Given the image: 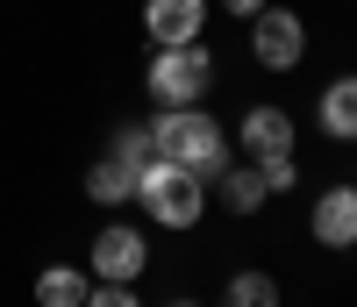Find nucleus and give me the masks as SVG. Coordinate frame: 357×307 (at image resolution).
Segmentation results:
<instances>
[{"mask_svg": "<svg viewBox=\"0 0 357 307\" xmlns=\"http://www.w3.org/2000/svg\"><path fill=\"white\" fill-rule=\"evenodd\" d=\"M151 136H158V158L178 165V172H193L200 186H215L229 172V136L215 129V114H200V107H165L151 121Z\"/></svg>", "mask_w": 357, "mask_h": 307, "instance_id": "nucleus-1", "label": "nucleus"}, {"mask_svg": "<svg viewBox=\"0 0 357 307\" xmlns=\"http://www.w3.org/2000/svg\"><path fill=\"white\" fill-rule=\"evenodd\" d=\"M136 200H143V214H151L158 229H193L200 214H207V186L193 172H178V165H143L136 172Z\"/></svg>", "mask_w": 357, "mask_h": 307, "instance_id": "nucleus-2", "label": "nucleus"}, {"mask_svg": "<svg viewBox=\"0 0 357 307\" xmlns=\"http://www.w3.org/2000/svg\"><path fill=\"white\" fill-rule=\"evenodd\" d=\"M143 79H151L158 107H200L207 86H215V57H207L200 43H158V57H151Z\"/></svg>", "mask_w": 357, "mask_h": 307, "instance_id": "nucleus-3", "label": "nucleus"}, {"mask_svg": "<svg viewBox=\"0 0 357 307\" xmlns=\"http://www.w3.org/2000/svg\"><path fill=\"white\" fill-rule=\"evenodd\" d=\"M250 57L264 72H293L307 57V22L293 8H272V0H264V8L250 15Z\"/></svg>", "mask_w": 357, "mask_h": 307, "instance_id": "nucleus-4", "label": "nucleus"}, {"mask_svg": "<svg viewBox=\"0 0 357 307\" xmlns=\"http://www.w3.org/2000/svg\"><path fill=\"white\" fill-rule=\"evenodd\" d=\"M307 229L321 250H357V186H329L307 207Z\"/></svg>", "mask_w": 357, "mask_h": 307, "instance_id": "nucleus-5", "label": "nucleus"}, {"mask_svg": "<svg viewBox=\"0 0 357 307\" xmlns=\"http://www.w3.org/2000/svg\"><path fill=\"white\" fill-rule=\"evenodd\" d=\"M143 264H151V250H143V236H136L129 222H114V229H100V236H93V271H100V279L129 286Z\"/></svg>", "mask_w": 357, "mask_h": 307, "instance_id": "nucleus-6", "label": "nucleus"}, {"mask_svg": "<svg viewBox=\"0 0 357 307\" xmlns=\"http://www.w3.org/2000/svg\"><path fill=\"white\" fill-rule=\"evenodd\" d=\"M143 29H151L158 43H200L207 0H143Z\"/></svg>", "mask_w": 357, "mask_h": 307, "instance_id": "nucleus-7", "label": "nucleus"}, {"mask_svg": "<svg viewBox=\"0 0 357 307\" xmlns=\"http://www.w3.org/2000/svg\"><path fill=\"white\" fill-rule=\"evenodd\" d=\"M236 136H243L250 165H264V158H286V150H293V114H286V107H250Z\"/></svg>", "mask_w": 357, "mask_h": 307, "instance_id": "nucleus-8", "label": "nucleus"}, {"mask_svg": "<svg viewBox=\"0 0 357 307\" xmlns=\"http://www.w3.org/2000/svg\"><path fill=\"white\" fill-rule=\"evenodd\" d=\"M321 136H336V143H357V79H336L329 93H321Z\"/></svg>", "mask_w": 357, "mask_h": 307, "instance_id": "nucleus-9", "label": "nucleus"}, {"mask_svg": "<svg viewBox=\"0 0 357 307\" xmlns=\"http://www.w3.org/2000/svg\"><path fill=\"white\" fill-rule=\"evenodd\" d=\"M215 193H222L229 214H257L264 200H272V193H264V179H257V165H229V172L215 179Z\"/></svg>", "mask_w": 357, "mask_h": 307, "instance_id": "nucleus-10", "label": "nucleus"}, {"mask_svg": "<svg viewBox=\"0 0 357 307\" xmlns=\"http://www.w3.org/2000/svg\"><path fill=\"white\" fill-rule=\"evenodd\" d=\"M86 193H93L100 207H122V200H136V172L122 158H100L93 172H86Z\"/></svg>", "mask_w": 357, "mask_h": 307, "instance_id": "nucleus-11", "label": "nucleus"}, {"mask_svg": "<svg viewBox=\"0 0 357 307\" xmlns=\"http://www.w3.org/2000/svg\"><path fill=\"white\" fill-rule=\"evenodd\" d=\"M86 293H93V279L72 271V264H50L43 279H36V300H43V307H86Z\"/></svg>", "mask_w": 357, "mask_h": 307, "instance_id": "nucleus-12", "label": "nucleus"}, {"mask_svg": "<svg viewBox=\"0 0 357 307\" xmlns=\"http://www.w3.org/2000/svg\"><path fill=\"white\" fill-rule=\"evenodd\" d=\"M222 307H279V279L272 271H236L222 286Z\"/></svg>", "mask_w": 357, "mask_h": 307, "instance_id": "nucleus-13", "label": "nucleus"}, {"mask_svg": "<svg viewBox=\"0 0 357 307\" xmlns=\"http://www.w3.org/2000/svg\"><path fill=\"white\" fill-rule=\"evenodd\" d=\"M107 158H122L129 172H143V165H158V136L151 129H136V121H122V129H114V150Z\"/></svg>", "mask_w": 357, "mask_h": 307, "instance_id": "nucleus-14", "label": "nucleus"}, {"mask_svg": "<svg viewBox=\"0 0 357 307\" xmlns=\"http://www.w3.org/2000/svg\"><path fill=\"white\" fill-rule=\"evenodd\" d=\"M257 179H264V193L301 186V165H293V150H286V158H264V165H257Z\"/></svg>", "mask_w": 357, "mask_h": 307, "instance_id": "nucleus-15", "label": "nucleus"}, {"mask_svg": "<svg viewBox=\"0 0 357 307\" xmlns=\"http://www.w3.org/2000/svg\"><path fill=\"white\" fill-rule=\"evenodd\" d=\"M86 307H143V300H136L129 286H114V279H100L93 293H86Z\"/></svg>", "mask_w": 357, "mask_h": 307, "instance_id": "nucleus-16", "label": "nucleus"}, {"mask_svg": "<svg viewBox=\"0 0 357 307\" xmlns=\"http://www.w3.org/2000/svg\"><path fill=\"white\" fill-rule=\"evenodd\" d=\"M222 8H229V15H243V22H250V15L264 8V0H222Z\"/></svg>", "mask_w": 357, "mask_h": 307, "instance_id": "nucleus-17", "label": "nucleus"}, {"mask_svg": "<svg viewBox=\"0 0 357 307\" xmlns=\"http://www.w3.org/2000/svg\"><path fill=\"white\" fill-rule=\"evenodd\" d=\"M172 307H200V300H172Z\"/></svg>", "mask_w": 357, "mask_h": 307, "instance_id": "nucleus-18", "label": "nucleus"}]
</instances>
